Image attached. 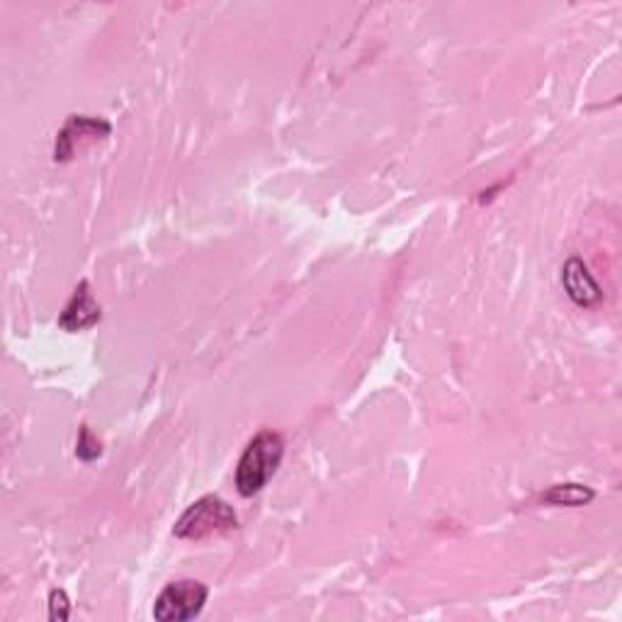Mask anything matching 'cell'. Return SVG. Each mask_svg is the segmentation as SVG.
<instances>
[{
	"label": "cell",
	"mask_w": 622,
	"mask_h": 622,
	"mask_svg": "<svg viewBox=\"0 0 622 622\" xmlns=\"http://www.w3.org/2000/svg\"><path fill=\"white\" fill-rule=\"evenodd\" d=\"M284 455V441L280 433L261 431L246 445L237 465V488L243 498L256 496L278 472Z\"/></svg>",
	"instance_id": "cell-1"
},
{
	"label": "cell",
	"mask_w": 622,
	"mask_h": 622,
	"mask_svg": "<svg viewBox=\"0 0 622 622\" xmlns=\"http://www.w3.org/2000/svg\"><path fill=\"white\" fill-rule=\"evenodd\" d=\"M239 528V516L224 498L207 494L188 506V511L173 525V535L180 540H207L214 535L231 533Z\"/></svg>",
	"instance_id": "cell-2"
},
{
	"label": "cell",
	"mask_w": 622,
	"mask_h": 622,
	"mask_svg": "<svg viewBox=\"0 0 622 622\" xmlns=\"http://www.w3.org/2000/svg\"><path fill=\"white\" fill-rule=\"evenodd\" d=\"M210 598V588L195 579L173 581L161 591L154 606V618L158 622H188L195 620Z\"/></svg>",
	"instance_id": "cell-3"
},
{
	"label": "cell",
	"mask_w": 622,
	"mask_h": 622,
	"mask_svg": "<svg viewBox=\"0 0 622 622\" xmlns=\"http://www.w3.org/2000/svg\"><path fill=\"white\" fill-rule=\"evenodd\" d=\"M112 135V125L103 117H90V115H68L64 127L59 129L56 144H54V161L68 163L76 158L86 147L105 141Z\"/></svg>",
	"instance_id": "cell-4"
},
{
	"label": "cell",
	"mask_w": 622,
	"mask_h": 622,
	"mask_svg": "<svg viewBox=\"0 0 622 622\" xmlns=\"http://www.w3.org/2000/svg\"><path fill=\"white\" fill-rule=\"evenodd\" d=\"M103 319V309L93 294V288H90L88 280H80L78 288L74 290V297L68 300L59 316V329H64L68 333H78L86 329H93V326Z\"/></svg>",
	"instance_id": "cell-5"
},
{
	"label": "cell",
	"mask_w": 622,
	"mask_h": 622,
	"mask_svg": "<svg viewBox=\"0 0 622 622\" xmlns=\"http://www.w3.org/2000/svg\"><path fill=\"white\" fill-rule=\"evenodd\" d=\"M562 284L569 294V300L581 309H591L604 300V290L596 282L594 275L588 272V265L581 258H569L562 268Z\"/></svg>",
	"instance_id": "cell-6"
},
{
	"label": "cell",
	"mask_w": 622,
	"mask_h": 622,
	"mask_svg": "<svg viewBox=\"0 0 622 622\" xmlns=\"http://www.w3.org/2000/svg\"><path fill=\"white\" fill-rule=\"evenodd\" d=\"M596 492L584 484H557L553 488H547L543 494V502L549 506H569V508H579L594 502Z\"/></svg>",
	"instance_id": "cell-7"
},
{
	"label": "cell",
	"mask_w": 622,
	"mask_h": 622,
	"mask_svg": "<svg viewBox=\"0 0 622 622\" xmlns=\"http://www.w3.org/2000/svg\"><path fill=\"white\" fill-rule=\"evenodd\" d=\"M76 455H78V460H84V462H96L98 457L103 455V445H100V441L93 435V431H90L88 426L80 428Z\"/></svg>",
	"instance_id": "cell-8"
},
{
	"label": "cell",
	"mask_w": 622,
	"mask_h": 622,
	"mask_svg": "<svg viewBox=\"0 0 622 622\" xmlns=\"http://www.w3.org/2000/svg\"><path fill=\"white\" fill-rule=\"evenodd\" d=\"M71 615V600L66 596V591L54 588L49 594V620L52 622H64Z\"/></svg>",
	"instance_id": "cell-9"
}]
</instances>
